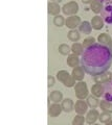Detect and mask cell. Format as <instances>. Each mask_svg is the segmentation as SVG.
Masks as SVG:
<instances>
[{
  "label": "cell",
  "mask_w": 112,
  "mask_h": 125,
  "mask_svg": "<svg viewBox=\"0 0 112 125\" xmlns=\"http://www.w3.org/2000/svg\"><path fill=\"white\" fill-rule=\"evenodd\" d=\"M112 65V50L109 47L94 43L84 49L81 55V66L91 76L104 73Z\"/></svg>",
  "instance_id": "6da1fadb"
},
{
  "label": "cell",
  "mask_w": 112,
  "mask_h": 125,
  "mask_svg": "<svg viewBox=\"0 0 112 125\" xmlns=\"http://www.w3.org/2000/svg\"><path fill=\"white\" fill-rule=\"evenodd\" d=\"M57 78L60 83H62L67 88H72V87H75V78H73L71 74L67 72L66 70H60V71H58Z\"/></svg>",
  "instance_id": "7a4b0ae2"
},
{
  "label": "cell",
  "mask_w": 112,
  "mask_h": 125,
  "mask_svg": "<svg viewBox=\"0 0 112 125\" xmlns=\"http://www.w3.org/2000/svg\"><path fill=\"white\" fill-rule=\"evenodd\" d=\"M75 96L78 99H85L88 97V88H87V83L85 81L81 80L78 81L75 84Z\"/></svg>",
  "instance_id": "3957f363"
},
{
  "label": "cell",
  "mask_w": 112,
  "mask_h": 125,
  "mask_svg": "<svg viewBox=\"0 0 112 125\" xmlns=\"http://www.w3.org/2000/svg\"><path fill=\"white\" fill-rule=\"evenodd\" d=\"M79 4L75 1H69L67 3H65L62 7V11L65 16H72L76 15V13L79 11Z\"/></svg>",
  "instance_id": "277c9868"
},
{
  "label": "cell",
  "mask_w": 112,
  "mask_h": 125,
  "mask_svg": "<svg viewBox=\"0 0 112 125\" xmlns=\"http://www.w3.org/2000/svg\"><path fill=\"white\" fill-rule=\"evenodd\" d=\"M101 17L108 25H112V4H106L101 13Z\"/></svg>",
  "instance_id": "5b68a950"
},
{
  "label": "cell",
  "mask_w": 112,
  "mask_h": 125,
  "mask_svg": "<svg viewBox=\"0 0 112 125\" xmlns=\"http://www.w3.org/2000/svg\"><path fill=\"white\" fill-rule=\"evenodd\" d=\"M81 18L76 15H72V16H68L67 19L65 20V26H67L70 29H75L76 27H79L81 24Z\"/></svg>",
  "instance_id": "8992f818"
},
{
  "label": "cell",
  "mask_w": 112,
  "mask_h": 125,
  "mask_svg": "<svg viewBox=\"0 0 112 125\" xmlns=\"http://www.w3.org/2000/svg\"><path fill=\"white\" fill-rule=\"evenodd\" d=\"M104 92H103V99H106L107 101L112 102V78L108 80L107 83H103Z\"/></svg>",
  "instance_id": "52a82bcc"
},
{
  "label": "cell",
  "mask_w": 112,
  "mask_h": 125,
  "mask_svg": "<svg viewBox=\"0 0 112 125\" xmlns=\"http://www.w3.org/2000/svg\"><path fill=\"white\" fill-rule=\"evenodd\" d=\"M112 78V72H109V70L104 73H101V74H98V75L93 76V80L94 83H107L108 80H110Z\"/></svg>",
  "instance_id": "ba28073f"
},
{
  "label": "cell",
  "mask_w": 112,
  "mask_h": 125,
  "mask_svg": "<svg viewBox=\"0 0 112 125\" xmlns=\"http://www.w3.org/2000/svg\"><path fill=\"white\" fill-rule=\"evenodd\" d=\"M85 73H86V72H85L84 68L80 65V66H76V67L72 68L71 75H72L73 78H75V81H81V80H83V79H84Z\"/></svg>",
  "instance_id": "9c48e42d"
},
{
  "label": "cell",
  "mask_w": 112,
  "mask_h": 125,
  "mask_svg": "<svg viewBox=\"0 0 112 125\" xmlns=\"http://www.w3.org/2000/svg\"><path fill=\"white\" fill-rule=\"evenodd\" d=\"M88 104L86 101H84V99H79L75 104V111L76 114L80 115H84L85 113H87L88 111Z\"/></svg>",
  "instance_id": "30bf717a"
},
{
  "label": "cell",
  "mask_w": 112,
  "mask_h": 125,
  "mask_svg": "<svg viewBox=\"0 0 112 125\" xmlns=\"http://www.w3.org/2000/svg\"><path fill=\"white\" fill-rule=\"evenodd\" d=\"M62 112H63V108H62V105L59 103L53 102L51 105H49V107H48V116L51 117V118H56Z\"/></svg>",
  "instance_id": "8fae6325"
},
{
  "label": "cell",
  "mask_w": 112,
  "mask_h": 125,
  "mask_svg": "<svg viewBox=\"0 0 112 125\" xmlns=\"http://www.w3.org/2000/svg\"><path fill=\"white\" fill-rule=\"evenodd\" d=\"M90 23H91L92 29H94V30L102 29L103 27H104V24H105V22H104L103 18L101 17V16H99V15H95L94 17H92Z\"/></svg>",
  "instance_id": "7c38bea8"
},
{
  "label": "cell",
  "mask_w": 112,
  "mask_h": 125,
  "mask_svg": "<svg viewBox=\"0 0 112 125\" xmlns=\"http://www.w3.org/2000/svg\"><path fill=\"white\" fill-rule=\"evenodd\" d=\"M100 113L95 108H91L86 115V122L88 124H94L99 120Z\"/></svg>",
  "instance_id": "4fadbf2b"
},
{
  "label": "cell",
  "mask_w": 112,
  "mask_h": 125,
  "mask_svg": "<svg viewBox=\"0 0 112 125\" xmlns=\"http://www.w3.org/2000/svg\"><path fill=\"white\" fill-rule=\"evenodd\" d=\"M98 42L100 44L109 47V48H111V46H112V38L110 34H108L107 32H103L100 34L98 37Z\"/></svg>",
  "instance_id": "5bb4252c"
},
{
  "label": "cell",
  "mask_w": 112,
  "mask_h": 125,
  "mask_svg": "<svg viewBox=\"0 0 112 125\" xmlns=\"http://www.w3.org/2000/svg\"><path fill=\"white\" fill-rule=\"evenodd\" d=\"M61 105H62V108H63V112L65 113H70L75 109V103H73L72 99L70 98L63 99L61 102Z\"/></svg>",
  "instance_id": "9a60e30c"
},
{
  "label": "cell",
  "mask_w": 112,
  "mask_h": 125,
  "mask_svg": "<svg viewBox=\"0 0 112 125\" xmlns=\"http://www.w3.org/2000/svg\"><path fill=\"white\" fill-rule=\"evenodd\" d=\"M47 10H48L49 15L57 16V15H60V11L62 10V7H60L59 3L51 1V2H49L47 4Z\"/></svg>",
  "instance_id": "2e32d148"
},
{
  "label": "cell",
  "mask_w": 112,
  "mask_h": 125,
  "mask_svg": "<svg viewBox=\"0 0 112 125\" xmlns=\"http://www.w3.org/2000/svg\"><path fill=\"white\" fill-rule=\"evenodd\" d=\"M66 62H67V65L69 66V67L75 68V67H76V66L81 65V58L78 55H75V54L71 53V54H69V55L67 56Z\"/></svg>",
  "instance_id": "e0dca14e"
},
{
  "label": "cell",
  "mask_w": 112,
  "mask_h": 125,
  "mask_svg": "<svg viewBox=\"0 0 112 125\" xmlns=\"http://www.w3.org/2000/svg\"><path fill=\"white\" fill-rule=\"evenodd\" d=\"M103 9H104V3L101 2L100 0H92V2L90 3V10L96 15L101 14Z\"/></svg>",
  "instance_id": "ac0fdd59"
},
{
  "label": "cell",
  "mask_w": 112,
  "mask_h": 125,
  "mask_svg": "<svg viewBox=\"0 0 112 125\" xmlns=\"http://www.w3.org/2000/svg\"><path fill=\"white\" fill-rule=\"evenodd\" d=\"M79 30H80L81 33L90 34V33H91V30H92L91 23L88 22V21H83V22H81V24H80V26H79Z\"/></svg>",
  "instance_id": "d6986e66"
},
{
  "label": "cell",
  "mask_w": 112,
  "mask_h": 125,
  "mask_svg": "<svg viewBox=\"0 0 112 125\" xmlns=\"http://www.w3.org/2000/svg\"><path fill=\"white\" fill-rule=\"evenodd\" d=\"M48 100L52 101V102H56V103H60L63 100V94H62V92L56 90V91L50 93V95L48 96Z\"/></svg>",
  "instance_id": "ffe728a7"
},
{
  "label": "cell",
  "mask_w": 112,
  "mask_h": 125,
  "mask_svg": "<svg viewBox=\"0 0 112 125\" xmlns=\"http://www.w3.org/2000/svg\"><path fill=\"white\" fill-rule=\"evenodd\" d=\"M103 92H104V87L102 83H94L93 85L91 87V94L92 95L96 96L98 98L103 96Z\"/></svg>",
  "instance_id": "44dd1931"
},
{
  "label": "cell",
  "mask_w": 112,
  "mask_h": 125,
  "mask_svg": "<svg viewBox=\"0 0 112 125\" xmlns=\"http://www.w3.org/2000/svg\"><path fill=\"white\" fill-rule=\"evenodd\" d=\"M84 47H83V44H81V43H73L72 46H71V53L75 54V55L78 56H81L82 55V53L84 52Z\"/></svg>",
  "instance_id": "7402d4cb"
},
{
  "label": "cell",
  "mask_w": 112,
  "mask_h": 125,
  "mask_svg": "<svg viewBox=\"0 0 112 125\" xmlns=\"http://www.w3.org/2000/svg\"><path fill=\"white\" fill-rule=\"evenodd\" d=\"M100 108L102 109L103 112H106V113H110L112 114V102L110 101H107L106 99H103L100 101Z\"/></svg>",
  "instance_id": "603a6c76"
},
{
  "label": "cell",
  "mask_w": 112,
  "mask_h": 125,
  "mask_svg": "<svg viewBox=\"0 0 112 125\" xmlns=\"http://www.w3.org/2000/svg\"><path fill=\"white\" fill-rule=\"evenodd\" d=\"M86 102L88 104V106H89L90 108H96L100 105V100L96 96L94 95H91V96H88L87 97V100Z\"/></svg>",
  "instance_id": "cb8c5ba5"
},
{
  "label": "cell",
  "mask_w": 112,
  "mask_h": 125,
  "mask_svg": "<svg viewBox=\"0 0 112 125\" xmlns=\"http://www.w3.org/2000/svg\"><path fill=\"white\" fill-rule=\"evenodd\" d=\"M67 38H68L69 41H71L73 43L78 42L80 40V38H81L80 30H76V28L75 29H70V31L67 33Z\"/></svg>",
  "instance_id": "d4e9b609"
},
{
  "label": "cell",
  "mask_w": 112,
  "mask_h": 125,
  "mask_svg": "<svg viewBox=\"0 0 112 125\" xmlns=\"http://www.w3.org/2000/svg\"><path fill=\"white\" fill-rule=\"evenodd\" d=\"M58 50H59V52L62 55H69V53L71 52V47L68 46L67 44H61Z\"/></svg>",
  "instance_id": "484cf974"
},
{
  "label": "cell",
  "mask_w": 112,
  "mask_h": 125,
  "mask_svg": "<svg viewBox=\"0 0 112 125\" xmlns=\"http://www.w3.org/2000/svg\"><path fill=\"white\" fill-rule=\"evenodd\" d=\"M111 119H112L111 114H110V113H106V112H103L102 114H100V117H99L100 122L104 123V124H107Z\"/></svg>",
  "instance_id": "4316f807"
},
{
  "label": "cell",
  "mask_w": 112,
  "mask_h": 125,
  "mask_svg": "<svg viewBox=\"0 0 112 125\" xmlns=\"http://www.w3.org/2000/svg\"><path fill=\"white\" fill-rule=\"evenodd\" d=\"M86 122V117H84V115L78 114L72 120V125H82Z\"/></svg>",
  "instance_id": "83f0119b"
},
{
  "label": "cell",
  "mask_w": 112,
  "mask_h": 125,
  "mask_svg": "<svg viewBox=\"0 0 112 125\" xmlns=\"http://www.w3.org/2000/svg\"><path fill=\"white\" fill-rule=\"evenodd\" d=\"M53 24H55L57 27H62L65 25V19L63 16L61 15H57L55 16V18H53Z\"/></svg>",
  "instance_id": "f1b7e54d"
},
{
  "label": "cell",
  "mask_w": 112,
  "mask_h": 125,
  "mask_svg": "<svg viewBox=\"0 0 112 125\" xmlns=\"http://www.w3.org/2000/svg\"><path fill=\"white\" fill-rule=\"evenodd\" d=\"M95 43V39L93 37H88L86 39H84V41H83V47L84 48H87V47H89L91 45H93Z\"/></svg>",
  "instance_id": "f546056e"
},
{
  "label": "cell",
  "mask_w": 112,
  "mask_h": 125,
  "mask_svg": "<svg viewBox=\"0 0 112 125\" xmlns=\"http://www.w3.org/2000/svg\"><path fill=\"white\" fill-rule=\"evenodd\" d=\"M47 85L48 88H51L55 85V77L51 76V75H48V78H47Z\"/></svg>",
  "instance_id": "4dcf8cb0"
},
{
  "label": "cell",
  "mask_w": 112,
  "mask_h": 125,
  "mask_svg": "<svg viewBox=\"0 0 112 125\" xmlns=\"http://www.w3.org/2000/svg\"><path fill=\"white\" fill-rule=\"evenodd\" d=\"M104 4H112V0H100Z\"/></svg>",
  "instance_id": "1f68e13d"
},
{
  "label": "cell",
  "mask_w": 112,
  "mask_h": 125,
  "mask_svg": "<svg viewBox=\"0 0 112 125\" xmlns=\"http://www.w3.org/2000/svg\"><path fill=\"white\" fill-rule=\"evenodd\" d=\"M81 1H82V3L83 4H90V3L92 2V0H81Z\"/></svg>",
  "instance_id": "d6a6232c"
},
{
  "label": "cell",
  "mask_w": 112,
  "mask_h": 125,
  "mask_svg": "<svg viewBox=\"0 0 112 125\" xmlns=\"http://www.w3.org/2000/svg\"><path fill=\"white\" fill-rule=\"evenodd\" d=\"M53 2H57V3H60V2H62V0H52Z\"/></svg>",
  "instance_id": "836d02e7"
},
{
  "label": "cell",
  "mask_w": 112,
  "mask_h": 125,
  "mask_svg": "<svg viewBox=\"0 0 112 125\" xmlns=\"http://www.w3.org/2000/svg\"><path fill=\"white\" fill-rule=\"evenodd\" d=\"M107 124H108V125H112V120H110V121H109V122H108Z\"/></svg>",
  "instance_id": "e575fe53"
},
{
  "label": "cell",
  "mask_w": 112,
  "mask_h": 125,
  "mask_svg": "<svg viewBox=\"0 0 112 125\" xmlns=\"http://www.w3.org/2000/svg\"><path fill=\"white\" fill-rule=\"evenodd\" d=\"M111 50H112V46H111Z\"/></svg>",
  "instance_id": "d590c367"
}]
</instances>
